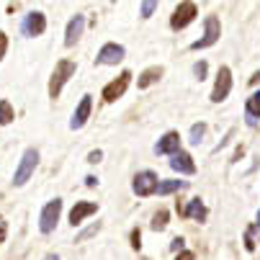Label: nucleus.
Returning <instances> with one entry per match:
<instances>
[{"label": "nucleus", "mask_w": 260, "mask_h": 260, "mask_svg": "<svg viewBox=\"0 0 260 260\" xmlns=\"http://www.w3.org/2000/svg\"><path fill=\"white\" fill-rule=\"evenodd\" d=\"M162 72H165L162 67H150V70H144L142 75H139V80H137V85H139V88H150L152 83H157V80L162 78Z\"/></svg>", "instance_id": "16"}, {"label": "nucleus", "mask_w": 260, "mask_h": 260, "mask_svg": "<svg viewBox=\"0 0 260 260\" xmlns=\"http://www.w3.org/2000/svg\"><path fill=\"white\" fill-rule=\"evenodd\" d=\"M129 80H132V72L126 70V72H121V75L114 80V83H108L106 88H103V98L111 103V101H116V98H121L124 95V90L129 88Z\"/></svg>", "instance_id": "8"}, {"label": "nucleus", "mask_w": 260, "mask_h": 260, "mask_svg": "<svg viewBox=\"0 0 260 260\" xmlns=\"http://www.w3.org/2000/svg\"><path fill=\"white\" fill-rule=\"evenodd\" d=\"M83 28H85V16L83 13H78L75 18H72L70 23H67V34H64V44L67 47H72L80 36H83Z\"/></svg>", "instance_id": "15"}, {"label": "nucleus", "mask_w": 260, "mask_h": 260, "mask_svg": "<svg viewBox=\"0 0 260 260\" xmlns=\"http://www.w3.org/2000/svg\"><path fill=\"white\" fill-rule=\"evenodd\" d=\"M101 157H103V152H101V150H93V152L88 155V162H101Z\"/></svg>", "instance_id": "28"}, {"label": "nucleus", "mask_w": 260, "mask_h": 260, "mask_svg": "<svg viewBox=\"0 0 260 260\" xmlns=\"http://www.w3.org/2000/svg\"><path fill=\"white\" fill-rule=\"evenodd\" d=\"M168 227V211H157L155 216H152V230L155 232H162Z\"/></svg>", "instance_id": "21"}, {"label": "nucleus", "mask_w": 260, "mask_h": 260, "mask_svg": "<svg viewBox=\"0 0 260 260\" xmlns=\"http://www.w3.org/2000/svg\"><path fill=\"white\" fill-rule=\"evenodd\" d=\"M232 90V72L230 67H219V75H216V83H214V90H211V101L219 103L224 101Z\"/></svg>", "instance_id": "6"}, {"label": "nucleus", "mask_w": 260, "mask_h": 260, "mask_svg": "<svg viewBox=\"0 0 260 260\" xmlns=\"http://www.w3.org/2000/svg\"><path fill=\"white\" fill-rule=\"evenodd\" d=\"M6 232H8V230H6V221H3V216H0V242L6 240Z\"/></svg>", "instance_id": "31"}, {"label": "nucleus", "mask_w": 260, "mask_h": 260, "mask_svg": "<svg viewBox=\"0 0 260 260\" xmlns=\"http://www.w3.org/2000/svg\"><path fill=\"white\" fill-rule=\"evenodd\" d=\"M59 211H62V201H59V199H54V201H49V204L44 206V211H42V216H39V230H42L44 235H49V232L57 227Z\"/></svg>", "instance_id": "5"}, {"label": "nucleus", "mask_w": 260, "mask_h": 260, "mask_svg": "<svg viewBox=\"0 0 260 260\" xmlns=\"http://www.w3.org/2000/svg\"><path fill=\"white\" fill-rule=\"evenodd\" d=\"M206 134V124H193L191 126V144H199Z\"/></svg>", "instance_id": "22"}, {"label": "nucleus", "mask_w": 260, "mask_h": 260, "mask_svg": "<svg viewBox=\"0 0 260 260\" xmlns=\"http://www.w3.org/2000/svg\"><path fill=\"white\" fill-rule=\"evenodd\" d=\"M180 188H185L183 180H162V183L157 185V193H160V196H168V193H175V191H180Z\"/></svg>", "instance_id": "19"}, {"label": "nucleus", "mask_w": 260, "mask_h": 260, "mask_svg": "<svg viewBox=\"0 0 260 260\" xmlns=\"http://www.w3.org/2000/svg\"><path fill=\"white\" fill-rule=\"evenodd\" d=\"M13 106L8 103V101H0V126H6V124H11L13 121Z\"/></svg>", "instance_id": "20"}, {"label": "nucleus", "mask_w": 260, "mask_h": 260, "mask_svg": "<svg viewBox=\"0 0 260 260\" xmlns=\"http://www.w3.org/2000/svg\"><path fill=\"white\" fill-rule=\"evenodd\" d=\"M178 260H193V252H180Z\"/></svg>", "instance_id": "32"}, {"label": "nucleus", "mask_w": 260, "mask_h": 260, "mask_svg": "<svg viewBox=\"0 0 260 260\" xmlns=\"http://www.w3.org/2000/svg\"><path fill=\"white\" fill-rule=\"evenodd\" d=\"M139 240H142V232H139V230H134V232H132V247H134V250H139V247H142V242H139Z\"/></svg>", "instance_id": "26"}, {"label": "nucleus", "mask_w": 260, "mask_h": 260, "mask_svg": "<svg viewBox=\"0 0 260 260\" xmlns=\"http://www.w3.org/2000/svg\"><path fill=\"white\" fill-rule=\"evenodd\" d=\"M196 13H199L196 3H180V6L175 8L173 18H170V26H173L175 31H178V28H185V26L196 18Z\"/></svg>", "instance_id": "7"}, {"label": "nucleus", "mask_w": 260, "mask_h": 260, "mask_svg": "<svg viewBox=\"0 0 260 260\" xmlns=\"http://www.w3.org/2000/svg\"><path fill=\"white\" fill-rule=\"evenodd\" d=\"M44 28H47V18H44V13H28L26 16V21H23V34L26 36H39V34H44Z\"/></svg>", "instance_id": "10"}, {"label": "nucleus", "mask_w": 260, "mask_h": 260, "mask_svg": "<svg viewBox=\"0 0 260 260\" xmlns=\"http://www.w3.org/2000/svg\"><path fill=\"white\" fill-rule=\"evenodd\" d=\"M170 168H173L175 173H185V175H193V173H196L193 157H191L188 152H183V150H178V152L173 155V160H170Z\"/></svg>", "instance_id": "11"}, {"label": "nucleus", "mask_w": 260, "mask_h": 260, "mask_svg": "<svg viewBox=\"0 0 260 260\" xmlns=\"http://www.w3.org/2000/svg\"><path fill=\"white\" fill-rule=\"evenodd\" d=\"M95 211H98L95 204H90V201H78L75 206H72V211H70V224L78 227L85 216H90V214H95Z\"/></svg>", "instance_id": "13"}, {"label": "nucleus", "mask_w": 260, "mask_h": 260, "mask_svg": "<svg viewBox=\"0 0 260 260\" xmlns=\"http://www.w3.org/2000/svg\"><path fill=\"white\" fill-rule=\"evenodd\" d=\"M98 230H101V224H95V227H90V230H85V232H83V235L78 237V242H80V240H85V237H90V235H95Z\"/></svg>", "instance_id": "29"}, {"label": "nucleus", "mask_w": 260, "mask_h": 260, "mask_svg": "<svg viewBox=\"0 0 260 260\" xmlns=\"http://www.w3.org/2000/svg\"><path fill=\"white\" fill-rule=\"evenodd\" d=\"M44 260H59V257H57V255H47Z\"/></svg>", "instance_id": "35"}, {"label": "nucleus", "mask_w": 260, "mask_h": 260, "mask_svg": "<svg viewBox=\"0 0 260 260\" xmlns=\"http://www.w3.org/2000/svg\"><path fill=\"white\" fill-rule=\"evenodd\" d=\"M170 250H175V252H178V250H183V240H180V237H175V240H173V245H170Z\"/></svg>", "instance_id": "30"}, {"label": "nucleus", "mask_w": 260, "mask_h": 260, "mask_svg": "<svg viewBox=\"0 0 260 260\" xmlns=\"http://www.w3.org/2000/svg\"><path fill=\"white\" fill-rule=\"evenodd\" d=\"M6 49H8V36L0 31V59H3V54H6Z\"/></svg>", "instance_id": "27"}, {"label": "nucleus", "mask_w": 260, "mask_h": 260, "mask_svg": "<svg viewBox=\"0 0 260 260\" xmlns=\"http://www.w3.org/2000/svg\"><path fill=\"white\" fill-rule=\"evenodd\" d=\"M193 75H196L199 80H204V78H206V62H199V64L193 67Z\"/></svg>", "instance_id": "25"}, {"label": "nucleus", "mask_w": 260, "mask_h": 260, "mask_svg": "<svg viewBox=\"0 0 260 260\" xmlns=\"http://www.w3.org/2000/svg\"><path fill=\"white\" fill-rule=\"evenodd\" d=\"M155 8H157L155 0H147V3H142V16H144V18H150V16L155 13Z\"/></svg>", "instance_id": "23"}, {"label": "nucleus", "mask_w": 260, "mask_h": 260, "mask_svg": "<svg viewBox=\"0 0 260 260\" xmlns=\"http://www.w3.org/2000/svg\"><path fill=\"white\" fill-rule=\"evenodd\" d=\"M121 59H124V47H121V44H106V47L98 52V57H95L98 64H116V62H121Z\"/></svg>", "instance_id": "9"}, {"label": "nucleus", "mask_w": 260, "mask_h": 260, "mask_svg": "<svg viewBox=\"0 0 260 260\" xmlns=\"http://www.w3.org/2000/svg\"><path fill=\"white\" fill-rule=\"evenodd\" d=\"M157 185H160V183H157V175H155L152 170H142V173L134 175L132 188H134L137 196H150V193L157 191Z\"/></svg>", "instance_id": "4"}, {"label": "nucleus", "mask_w": 260, "mask_h": 260, "mask_svg": "<svg viewBox=\"0 0 260 260\" xmlns=\"http://www.w3.org/2000/svg\"><path fill=\"white\" fill-rule=\"evenodd\" d=\"M180 150V137H178V132H168L157 144H155V152L157 155H175Z\"/></svg>", "instance_id": "12"}, {"label": "nucleus", "mask_w": 260, "mask_h": 260, "mask_svg": "<svg viewBox=\"0 0 260 260\" xmlns=\"http://www.w3.org/2000/svg\"><path fill=\"white\" fill-rule=\"evenodd\" d=\"M36 162H39V152H36V150H26L23 157H21V165H18V170H16V175H13V185H23V183L34 175Z\"/></svg>", "instance_id": "2"}, {"label": "nucleus", "mask_w": 260, "mask_h": 260, "mask_svg": "<svg viewBox=\"0 0 260 260\" xmlns=\"http://www.w3.org/2000/svg\"><path fill=\"white\" fill-rule=\"evenodd\" d=\"M95 183H98V178H93V175H88V178H85V185H90V188H93Z\"/></svg>", "instance_id": "33"}, {"label": "nucleus", "mask_w": 260, "mask_h": 260, "mask_svg": "<svg viewBox=\"0 0 260 260\" xmlns=\"http://www.w3.org/2000/svg\"><path fill=\"white\" fill-rule=\"evenodd\" d=\"M75 75V62H70V59H59L54 64V72H52V80H49V95L52 98H59L62 93V85Z\"/></svg>", "instance_id": "1"}, {"label": "nucleus", "mask_w": 260, "mask_h": 260, "mask_svg": "<svg viewBox=\"0 0 260 260\" xmlns=\"http://www.w3.org/2000/svg\"><path fill=\"white\" fill-rule=\"evenodd\" d=\"M219 34H221L219 18H216V16H206V21H204V39L193 42L191 49H206V47L216 44V42H219Z\"/></svg>", "instance_id": "3"}, {"label": "nucleus", "mask_w": 260, "mask_h": 260, "mask_svg": "<svg viewBox=\"0 0 260 260\" xmlns=\"http://www.w3.org/2000/svg\"><path fill=\"white\" fill-rule=\"evenodd\" d=\"M90 106H93V101H90V95H83V101H80V106L75 108V114H72V121H70V129H83V124L88 121V116H90Z\"/></svg>", "instance_id": "14"}, {"label": "nucleus", "mask_w": 260, "mask_h": 260, "mask_svg": "<svg viewBox=\"0 0 260 260\" xmlns=\"http://www.w3.org/2000/svg\"><path fill=\"white\" fill-rule=\"evenodd\" d=\"M257 83H260V72H255V75L250 78V85H257Z\"/></svg>", "instance_id": "34"}, {"label": "nucleus", "mask_w": 260, "mask_h": 260, "mask_svg": "<svg viewBox=\"0 0 260 260\" xmlns=\"http://www.w3.org/2000/svg\"><path fill=\"white\" fill-rule=\"evenodd\" d=\"M245 247L252 252L255 250V227H250L247 232H245Z\"/></svg>", "instance_id": "24"}, {"label": "nucleus", "mask_w": 260, "mask_h": 260, "mask_svg": "<svg viewBox=\"0 0 260 260\" xmlns=\"http://www.w3.org/2000/svg\"><path fill=\"white\" fill-rule=\"evenodd\" d=\"M180 214L183 216H191V219H199V221H204L206 219V206L199 201V199H193L188 206H185V209H180Z\"/></svg>", "instance_id": "17"}, {"label": "nucleus", "mask_w": 260, "mask_h": 260, "mask_svg": "<svg viewBox=\"0 0 260 260\" xmlns=\"http://www.w3.org/2000/svg\"><path fill=\"white\" fill-rule=\"evenodd\" d=\"M257 227H260V211H257Z\"/></svg>", "instance_id": "36"}, {"label": "nucleus", "mask_w": 260, "mask_h": 260, "mask_svg": "<svg viewBox=\"0 0 260 260\" xmlns=\"http://www.w3.org/2000/svg\"><path fill=\"white\" fill-rule=\"evenodd\" d=\"M245 108H247V124H250V126H255V124H257V119H260V98H257V95H250Z\"/></svg>", "instance_id": "18"}]
</instances>
